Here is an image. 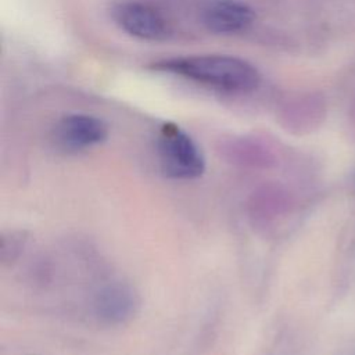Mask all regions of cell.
<instances>
[{"instance_id":"obj_4","label":"cell","mask_w":355,"mask_h":355,"mask_svg":"<svg viewBox=\"0 0 355 355\" xmlns=\"http://www.w3.org/2000/svg\"><path fill=\"white\" fill-rule=\"evenodd\" d=\"M112 18L128 35L143 40H162L169 33L166 19L153 7L139 1H122L114 6Z\"/></svg>"},{"instance_id":"obj_9","label":"cell","mask_w":355,"mask_h":355,"mask_svg":"<svg viewBox=\"0 0 355 355\" xmlns=\"http://www.w3.org/2000/svg\"><path fill=\"white\" fill-rule=\"evenodd\" d=\"M25 243V237L21 233H10L8 236H3L1 239V261L10 262L14 261Z\"/></svg>"},{"instance_id":"obj_7","label":"cell","mask_w":355,"mask_h":355,"mask_svg":"<svg viewBox=\"0 0 355 355\" xmlns=\"http://www.w3.org/2000/svg\"><path fill=\"white\" fill-rule=\"evenodd\" d=\"M288 207L287 193L276 184H263L254 190L247 201L248 218L257 226L273 222Z\"/></svg>"},{"instance_id":"obj_8","label":"cell","mask_w":355,"mask_h":355,"mask_svg":"<svg viewBox=\"0 0 355 355\" xmlns=\"http://www.w3.org/2000/svg\"><path fill=\"white\" fill-rule=\"evenodd\" d=\"M229 159L237 165L248 168H268L272 158L258 147H239L229 151Z\"/></svg>"},{"instance_id":"obj_6","label":"cell","mask_w":355,"mask_h":355,"mask_svg":"<svg viewBox=\"0 0 355 355\" xmlns=\"http://www.w3.org/2000/svg\"><path fill=\"white\" fill-rule=\"evenodd\" d=\"M254 11L236 0L211 1L202 11V24L214 33L227 35L248 28L254 21Z\"/></svg>"},{"instance_id":"obj_2","label":"cell","mask_w":355,"mask_h":355,"mask_svg":"<svg viewBox=\"0 0 355 355\" xmlns=\"http://www.w3.org/2000/svg\"><path fill=\"white\" fill-rule=\"evenodd\" d=\"M158 155L164 173L172 179L190 180L205 171V158L197 143L175 123H164L158 136Z\"/></svg>"},{"instance_id":"obj_1","label":"cell","mask_w":355,"mask_h":355,"mask_svg":"<svg viewBox=\"0 0 355 355\" xmlns=\"http://www.w3.org/2000/svg\"><path fill=\"white\" fill-rule=\"evenodd\" d=\"M153 68L230 94L254 92L261 82V75L252 64L223 54L173 57L155 62Z\"/></svg>"},{"instance_id":"obj_5","label":"cell","mask_w":355,"mask_h":355,"mask_svg":"<svg viewBox=\"0 0 355 355\" xmlns=\"http://www.w3.org/2000/svg\"><path fill=\"white\" fill-rule=\"evenodd\" d=\"M140 306L136 290L123 282L103 286L93 298L94 316L104 324L118 326L129 322Z\"/></svg>"},{"instance_id":"obj_3","label":"cell","mask_w":355,"mask_h":355,"mask_svg":"<svg viewBox=\"0 0 355 355\" xmlns=\"http://www.w3.org/2000/svg\"><path fill=\"white\" fill-rule=\"evenodd\" d=\"M108 136L107 123L89 114H71L61 118L53 130L54 144L64 151H82L103 143Z\"/></svg>"}]
</instances>
